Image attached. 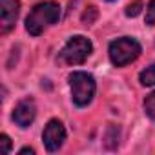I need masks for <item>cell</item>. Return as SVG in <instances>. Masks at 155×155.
Wrapping results in <instances>:
<instances>
[{
	"instance_id": "6da1fadb",
	"label": "cell",
	"mask_w": 155,
	"mask_h": 155,
	"mask_svg": "<svg viewBox=\"0 0 155 155\" xmlns=\"http://www.w3.org/2000/svg\"><path fill=\"white\" fill-rule=\"evenodd\" d=\"M58 18H60V6L57 2H40L28 15L26 31L33 37H38L46 28L57 24Z\"/></svg>"
},
{
	"instance_id": "7a4b0ae2",
	"label": "cell",
	"mask_w": 155,
	"mask_h": 155,
	"mask_svg": "<svg viewBox=\"0 0 155 155\" xmlns=\"http://www.w3.org/2000/svg\"><path fill=\"white\" fill-rule=\"evenodd\" d=\"M69 86H71V99L75 106L84 108L93 101L95 90H97L93 75L86 71H73L69 75Z\"/></svg>"
},
{
	"instance_id": "3957f363",
	"label": "cell",
	"mask_w": 155,
	"mask_h": 155,
	"mask_svg": "<svg viewBox=\"0 0 155 155\" xmlns=\"http://www.w3.org/2000/svg\"><path fill=\"white\" fill-rule=\"evenodd\" d=\"M108 51H110L111 64L117 66V68H122V66L137 60L140 51H142V48L133 37H120V38H117V40H113L110 44Z\"/></svg>"
},
{
	"instance_id": "277c9868",
	"label": "cell",
	"mask_w": 155,
	"mask_h": 155,
	"mask_svg": "<svg viewBox=\"0 0 155 155\" xmlns=\"http://www.w3.org/2000/svg\"><path fill=\"white\" fill-rule=\"evenodd\" d=\"M91 51H93L91 40L82 35H77V37H71L68 44L62 48L60 58L69 66H79L91 55Z\"/></svg>"
},
{
	"instance_id": "5b68a950",
	"label": "cell",
	"mask_w": 155,
	"mask_h": 155,
	"mask_svg": "<svg viewBox=\"0 0 155 155\" xmlns=\"http://www.w3.org/2000/svg\"><path fill=\"white\" fill-rule=\"evenodd\" d=\"M66 140V128L60 120L53 119L46 124L44 128V133H42V142L46 146L48 151H57L60 150V146L64 144Z\"/></svg>"
},
{
	"instance_id": "8992f818",
	"label": "cell",
	"mask_w": 155,
	"mask_h": 155,
	"mask_svg": "<svg viewBox=\"0 0 155 155\" xmlns=\"http://www.w3.org/2000/svg\"><path fill=\"white\" fill-rule=\"evenodd\" d=\"M20 13L18 0H0V31L8 33L15 28Z\"/></svg>"
},
{
	"instance_id": "52a82bcc",
	"label": "cell",
	"mask_w": 155,
	"mask_h": 155,
	"mask_svg": "<svg viewBox=\"0 0 155 155\" xmlns=\"http://www.w3.org/2000/svg\"><path fill=\"white\" fill-rule=\"evenodd\" d=\"M35 117H37V106H35V102L31 99L20 101L13 110V120L20 128H28L35 120Z\"/></svg>"
},
{
	"instance_id": "ba28073f",
	"label": "cell",
	"mask_w": 155,
	"mask_h": 155,
	"mask_svg": "<svg viewBox=\"0 0 155 155\" xmlns=\"http://www.w3.org/2000/svg\"><path fill=\"white\" fill-rule=\"evenodd\" d=\"M139 81H140V84H142V86H155V62H153V64H150L146 69H142V71H140Z\"/></svg>"
},
{
	"instance_id": "9c48e42d",
	"label": "cell",
	"mask_w": 155,
	"mask_h": 155,
	"mask_svg": "<svg viewBox=\"0 0 155 155\" xmlns=\"http://www.w3.org/2000/svg\"><path fill=\"white\" fill-rule=\"evenodd\" d=\"M144 111H146V115L150 119H155V91L146 95V99H144Z\"/></svg>"
},
{
	"instance_id": "30bf717a",
	"label": "cell",
	"mask_w": 155,
	"mask_h": 155,
	"mask_svg": "<svg viewBox=\"0 0 155 155\" xmlns=\"http://www.w3.org/2000/svg\"><path fill=\"white\" fill-rule=\"evenodd\" d=\"M97 17H99V11H97V8H88L86 11H84V15H82V24H86V26H90V24H93L95 20H97Z\"/></svg>"
},
{
	"instance_id": "8fae6325",
	"label": "cell",
	"mask_w": 155,
	"mask_h": 155,
	"mask_svg": "<svg viewBox=\"0 0 155 155\" xmlns=\"http://www.w3.org/2000/svg\"><path fill=\"white\" fill-rule=\"evenodd\" d=\"M146 24L155 26V0H150V4L146 6Z\"/></svg>"
},
{
	"instance_id": "7c38bea8",
	"label": "cell",
	"mask_w": 155,
	"mask_h": 155,
	"mask_svg": "<svg viewBox=\"0 0 155 155\" xmlns=\"http://www.w3.org/2000/svg\"><path fill=\"white\" fill-rule=\"evenodd\" d=\"M140 11H142V2L140 0H135L133 4L126 6V17H137Z\"/></svg>"
},
{
	"instance_id": "4fadbf2b",
	"label": "cell",
	"mask_w": 155,
	"mask_h": 155,
	"mask_svg": "<svg viewBox=\"0 0 155 155\" xmlns=\"http://www.w3.org/2000/svg\"><path fill=\"white\" fill-rule=\"evenodd\" d=\"M0 150H2V153H9L11 151V139L6 133L0 135Z\"/></svg>"
},
{
	"instance_id": "5bb4252c",
	"label": "cell",
	"mask_w": 155,
	"mask_h": 155,
	"mask_svg": "<svg viewBox=\"0 0 155 155\" xmlns=\"http://www.w3.org/2000/svg\"><path fill=\"white\" fill-rule=\"evenodd\" d=\"M18 153H20V155H24V153H29V155H33V153H35V150H33V148H22Z\"/></svg>"
},
{
	"instance_id": "9a60e30c",
	"label": "cell",
	"mask_w": 155,
	"mask_h": 155,
	"mask_svg": "<svg viewBox=\"0 0 155 155\" xmlns=\"http://www.w3.org/2000/svg\"><path fill=\"white\" fill-rule=\"evenodd\" d=\"M108 2H111V0H108Z\"/></svg>"
}]
</instances>
